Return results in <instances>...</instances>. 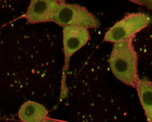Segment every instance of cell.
Wrapping results in <instances>:
<instances>
[{"mask_svg":"<svg viewBox=\"0 0 152 122\" xmlns=\"http://www.w3.org/2000/svg\"><path fill=\"white\" fill-rule=\"evenodd\" d=\"M43 122H67V121H64V120H59V119H55V118H50L48 117H47L45 118V120Z\"/></svg>","mask_w":152,"mask_h":122,"instance_id":"9","label":"cell"},{"mask_svg":"<svg viewBox=\"0 0 152 122\" xmlns=\"http://www.w3.org/2000/svg\"><path fill=\"white\" fill-rule=\"evenodd\" d=\"M90 39L89 32L86 28L79 26H65L63 28V46L65 63L63 69V77L61 81V99L67 96V87L66 85V77L69 66L70 58L77 50L84 47Z\"/></svg>","mask_w":152,"mask_h":122,"instance_id":"3","label":"cell"},{"mask_svg":"<svg viewBox=\"0 0 152 122\" xmlns=\"http://www.w3.org/2000/svg\"><path fill=\"white\" fill-rule=\"evenodd\" d=\"M59 3V0H31L25 18L30 24L53 21Z\"/></svg>","mask_w":152,"mask_h":122,"instance_id":"5","label":"cell"},{"mask_svg":"<svg viewBox=\"0 0 152 122\" xmlns=\"http://www.w3.org/2000/svg\"><path fill=\"white\" fill-rule=\"evenodd\" d=\"M137 95L147 117L148 122L152 120V83L146 77L140 79L136 88Z\"/></svg>","mask_w":152,"mask_h":122,"instance_id":"7","label":"cell"},{"mask_svg":"<svg viewBox=\"0 0 152 122\" xmlns=\"http://www.w3.org/2000/svg\"><path fill=\"white\" fill-rule=\"evenodd\" d=\"M149 9H152V0H148V6Z\"/></svg>","mask_w":152,"mask_h":122,"instance_id":"10","label":"cell"},{"mask_svg":"<svg viewBox=\"0 0 152 122\" xmlns=\"http://www.w3.org/2000/svg\"><path fill=\"white\" fill-rule=\"evenodd\" d=\"M47 108L35 101H26L19 108L18 118L21 122H43L48 117Z\"/></svg>","mask_w":152,"mask_h":122,"instance_id":"6","label":"cell"},{"mask_svg":"<svg viewBox=\"0 0 152 122\" xmlns=\"http://www.w3.org/2000/svg\"><path fill=\"white\" fill-rule=\"evenodd\" d=\"M59 1H60V2H62V1H63V0H59Z\"/></svg>","mask_w":152,"mask_h":122,"instance_id":"11","label":"cell"},{"mask_svg":"<svg viewBox=\"0 0 152 122\" xmlns=\"http://www.w3.org/2000/svg\"><path fill=\"white\" fill-rule=\"evenodd\" d=\"M129 1L136 3L137 5H141V6H148V0H129Z\"/></svg>","mask_w":152,"mask_h":122,"instance_id":"8","label":"cell"},{"mask_svg":"<svg viewBox=\"0 0 152 122\" xmlns=\"http://www.w3.org/2000/svg\"><path fill=\"white\" fill-rule=\"evenodd\" d=\"M53 22L60 26H79L96 28L100 23L93 14L85 7L60 2L55 13Z\"/></svg>","mask_w":152,"mask_h":122,"instance_id":"2","label":"cell"},{"mask_svg":"<svg viewBox=\"0 0 152 122\" xmlns=\"http://www.w3.org/2000/svg\"><path fill=\"white\" fill-rule=\"evenodd\" d=\"M148 122H152V120H150V121H148Z\"/></svg>","mask_w":152,"mask_h":122,"instance_id":"12","label":"cell"},{"mask_svg":"<svg viewBox=\"0 0 152 122\" xmlns=\"http://www.w3.org/2000/svg\"><path fill=\"white\" fill-rule=\"evenodd\" d=\"M151 18L144 13H132L110 28L105 35L104 41L117 43L134 37L150 24Z\"/></svg>","mask_w":152,"mask_h":122,"instance_id":"4","label":"cell"},{"mask_svg":"<svg viewBox=\"0 0 152 122\" xmlns=\"http://www.w3.org/2000/svg\"><path fill=\"white\" fill-rule=\"evenodd\" d=\"M133 38L131 37L114 44L109 57V66L119 81L136 88L140 78L137 74V56Z\"/></svg>","mask_w":152,"mask_h":122,"instance_id":"1","label":"cell"}]
</instances>
